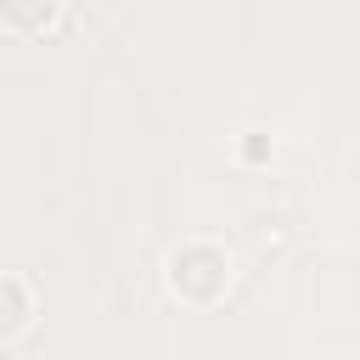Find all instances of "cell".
<instances>
[{"instance_id": "3", "label": "cell", "mask_w": 360, "mask_h": 360, "mask_svg": "<svg viewBox=\"0 0 360 360\" xmlns=\"http://www.w3.org/2000/svg\"><path fill=\"white\" fill-rule=\"evenodd\" d=\"M28 315H34V304H28V287H22L17 276H0V338L22 332V326H28Z\"/></svg>"}, {"instance_id": "1", "label": "cell", "mask_w": 360, "mask_h": 360, "mask_svg": "<svg viewBox=\"0 0 360 360\" xmlns=\"http://www.w3.org/2000/svg\"><path fill=\"white\" fill-rule=\"evenodd\" d=\"M225 276H231V264H225L219 248H186V253L174 259V287H180L186 298H197V304L219 298V292H225Z\"/></svg>"}, {"instance_id": "2", "label": "cell", "mask_w": 360, "mask_h": 360, "mask_svg": "<svg viewBox=\"0 0 360 360\" xmlns=\"http://www.w3.org/2000/svg\"><path fill=\"white\" fill-rule=\"evenodd\" d=\"M62 0H0V22L17 28V34H39L51 17H56Z\"/></svg>"}]
</instances>
